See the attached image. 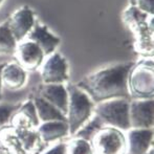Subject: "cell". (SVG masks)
<instances>
[{"mask_svg": "<svg viewBox=\"0 0 154 154\" xmlns=\"http://www.w3.org/2000/svg\"><path fill=\"white\" fill-rule=\"evenodd\" d=\"M36 130L40 140L44 143H53L69 135V128L66 121L41 123Z\"/></svg>", "mask_w": 154, "mask_h": 154, "instance_id": "obj_14", "label": "cell"}, {"mask_svg": "<svg viewBox=\"0 0 154 154\" xmlns=\"http://www.w3.org/2000/svg\"><path fill=\"white\" fill-rule=\"evenodd\" d=\"M128 88L130 99H153L154 71L152 60L134 63L128 77Z\"/></svg>", "mask_w": 154, "mask_h": 154, "instance_id": "obj_4", "label": "cell"}, {"mask_svg": "<svg viewBox=\"0 0 154 154\" xmlns=\"http://www.w3.org/2000/svg\"><path fill=\"white\" fill-rule=\"evenodd\" d=\"M27 40L36 43L43 51L44 56H51V54L56 53V49L61 42L59 37L49 32L47 26L42 24L35 25L27 36Z\"/></svg>", "mask_w": 154, "mask_h": 154, "instance_id": "obj_12", "label": "cell"}, {"mask_svg": "<svg viewBox=\"0 0 154 154\" xmlns=\"http://www.w3.org/2000/svg\"><path fill=\"white\" fill-rule=\"evenodd\" d=\"M132 5L144 14L153 15L154 13V0H133Z\"/></svg>", "mask_w": 154, "mask_h": 154, "instance_id": "obj_21", "label": "cell"}, {"mask_svg": "<svg viewBox=\"0 0 154 154\" xmlns=\"http://www.w3.org/2000/svg\"><path fill=\"white\" fill-rule=\"evenodd\" d=\"M42 154H66V144H57Z\"/></svg>", "mask_w": 154, "mask_h": 154, "instance_id": "obj_22", "label": "cell"}, {"mask_svg": "<svg viewBox=\"0 0 154 154\" xmlns=\"http://www.w3.org/2000/svg\"><path fill=\"white\" fill-rule=\"evenodd\" d=\"M94 154H126L127 140L125 132L104 126L91 138Z\"/></svg>", "mask_w": 154, "mask_h": 154, "instance_id": "obj_5", "label": "cell"}, {"mask_svg": "<svg viewBox=\"0 0 154 154\" xmlns=\"http://www.w3.org/2000/svg\"><path fill=\"white\" fill-rule=\"evenodd\" d=\"M2 2H3V0H0V4H1V3H2Z\"/></svg>", "mask_w": 154, "mask_h": 154, "instance_id": "obj_25", "label": "cell"}, {"mask_svg": "<svg viewBox=\"0 0 154 154\" xmlns=\"http://www.w3.org/2000/svg\"><path fill=\"white\" fill-rule=\"evenodd\" d=\"M32 102L36 107L37 113H38L39 121L41 123H46V122H54V121H66V116L63 114L59 109L45 101L39 95L32 99Z\"/></svg>", "mask_w": 154, "mask_h": 154, "instance_id": "obj_15", "label": "cell"}, {"mask_svg": "<svg viewBox=\"0 0 154 154\" xmlns=\"http://www.w3.org/2000/svg\"><path fill=\"white\" fill-rule=\"evenodd\" d=\"M27 81V72L18 63H5L2 69L3 86L12 90L22 88Z\"/></svg>", "mask_w": 154, "mask_h": 154, "instance_id": "obj_13", "label": "cell"}, {"mask_svg": "<svg viewBox=\"0 0 154 154\" xmlns=\"http://www.w3.org/2000/svg\"><path fill=\"white\" fill-rule=\"evenodd\" d=\"M145 154H154V149H153V147H151L150 149H149L148 151H147Z\"/></svg>", "mask_w": 154, "mask_h": 154, "instance_id": "obj_24", "label": "cell"}, {"mask_svg": "<svg viewBox=\"0 0 154 154\" xmlns=\"http://www.w3.org/2000/svg\"><path fill=\"white\" fill-rule=\"evenodd\" d=\"M153 99H132L129 105L131 129H153Z\"/></svg>", "mask_w": 154, "mask_h": 154, "instance_id": "obj_7", "label": "cell"}, {"mask_svg": "<svg viewBox=\"0 0 154 154\" xmlns=\"http://www.w3.org/2000/svg\"><path fill=\"white\" fill-rule=\"evenodd\" d=\"M15 55L18 64H20L25 70H36L41 67L45 58L40 47L29 40L19 42Z\"/></svg>", "mask_w": 154, "mask_h": 154, "instance_id": "obj_9", "label": "cell"}, {"mask_svg": "<svg viewBox=\"0 0 154 154\" xmlns=\"http://www.w3.org/2000/svg\"><path fill=\"white\" fill-rule=\"evenodd\" d=\"M129 105L130 99H110L95 104L93 114L103 123L104 126L127 132L131 129L129 120Z\"/></svg>", "mask_w": 154, "mask_h": 154, "instance_id": "obj_3", "label": "cell"}, {"mask_svg": "<svg viewBox=\"0 0 154 154\" xmlns=\"http://www.w3.org/2000/svg\"><path fill=\"white\" fill-rule=\"evenodd\" d=\"M43 84H65L69 79L68 62L61 54L54 53L41 65Z\"/></svg>", "mask_w": 154, "mask_h": 154, "instance_id": "obj_6", "label": "cell"}, {"mask_svg": "<svg viewBox=\"0 0 154 154\" xmlns=\"http://www.w3.org/2000/svg\"><path fill=\"white\" fill-rule=\"evenodd\" d=\"M66 154H94L90 140L73 136L66 143Z\"/></svg>", "mask_w": 154, "mask_h": 154, "instance_id": "obj_17", "label": "cell"}, {"mask_svg": "<svg viewBox=\"0 0 154 154\" xmlns=\"http://www.w3.org/2000/svg\"><path fill=\"white\" fill-rule=\"evenodd\" d=\"M21 104L0 103V129L5 127L20 108Z\"/></svg>", "mask_w": 154, "mask_h": 154, "instance_id": "obj_20", "label": "cell"}, {"mask_svg": "<svg viewBox=\"0 0 154 154\" xmlns=\"http://www.w3.org/2000/svg\"><path fill=\"white\" fill-rule=\"evenodd\" d=\"M125 134L130 154H145L153 147V129H130Z\"/></svg>", "mask_w": 154, "mask_h": 154, "instance_id": "obj_10", "label": "cell"}, {"mask_svg": "<svg viewBox=\"0 0 154 154\" xmlns=\"http://www.w3.org/2000/svg\"><path fill=\"white\" fill-rule=\"evenodd\" d=\"M68 92V107L66 112V122L68 124L69 135H75L93 116L95 104L84 90L77 85H66Z\"/></svg>", "mask_w": 154, "mask_h": 154, "instance_id": "obj_2", "label": "cell"}, {"mask_svg": "<svg viewBox=\"0 0 154 154\" xmlns=\"http://www.w3.org/2000/svg\"><path fill=\"white\" fill-rule=\"evenodd\" d=\"M17 41L10 31L8 21L0 24V54H15Z\"/></svg>", "mask_w": 154, "mask_h": 154, "instance_id": "obj_16", "label": "cell"}, {"mask_svg": "<svg viewBox=\"0 0 154 154\" xmlns=\"http://www.w3.org/2000/svg\"><path fill=\"white\" fill-rule=\"evenodd\" d=\"M18 112L22 113L23 116L29 120L32 129H37L38 126L40 125L38 113H37L36 107H35V104H34V102H32V100H29V101H26L25 103L21 104Z\"/></svg>", "mask_w": 154, "mask_h": 154, "instance_id": "obj_19", "label": "cell"}, {"mask_svg": "<svg viewBox=\"0 0 154 154\" xmlns=\"http://www.w3.org/2000/svg\"><path fill=\"white\" fill-rule=\"evenodd\" d=\"M134 62L119 63L84 77L75 85L84 90L94 104L110 99H130L128 77Z\"/></svg>", "mask_w": 154, "mask_h": 154, "instance_id": "obj_1", "label": "cell"}, {"mask_svg": "<svg viewBox=\"0 0 154 154\" xmlns=\"http://www.w3.org/2000/svg\"><path fill=\"white\" fill-rule=\"evenodd\" d=\"M102 127H104L103 123L93 114L92 118L90 119V120L75 133V135H73V136H78V137L84 138V140H91L93 135H94Z\"/></svg>", "mask_w": 154, "mask_h": 154, "instance_id": "obj_18", "label": "cell"}, {"mask_svg": "<svg viewBox=\"0 0 154 154\" xmlns=\"http://www.w3.org/2000/svg\"><path fill=\"white\" fill-rule=\"evenodd\" d=\"M8 24L13 37L17 43L24 41L35 26V16L29 6H23L17 10L8 20Z\"/></svg>", "mask_w": 154, "mask_h": 154, "instance_id": "obj_8", "label": "cell"}, {"mask_svg": "<svg viewBox=\"0 0 154 154\" xmlns=\"http://www.w3.org/2000/svg\"><path fill=\"white\" fill-rule=\"evenodd\" d=\"M5 63H2L0 64V100L2 97V88H3V83H2V69H3V66Z\"/></svg>", "mask_w": 154, "mask_h": 154, "instance_id": "obj_23", "label": "cell"}, {"mask_svg": "<svg viewBox=\"0 0 154 154\" xmlns=\"http://www.w3.org/2000/svg\"><path fill=\"white\" fill-rule=\"evenodd\" d=\"M38 95L54 105L66 116L68 107V92L65 84H43L39 88Z\"/></svg>", "mask_w": 154, "mask_h": 154, "instance_id": "obj_11", "label": "cell"}]
</instances>
